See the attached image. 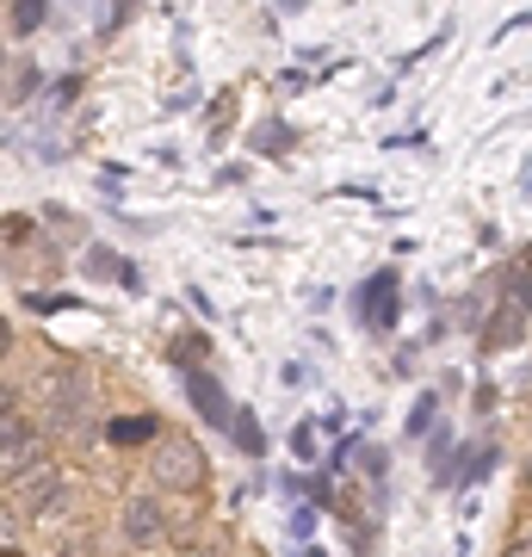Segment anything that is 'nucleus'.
I'll use <instances>...</instances> for the list:
<instances>
[{
	"instance_id": "obj_8",
	"label": "nucleus",
	"mask_w": 532,
	"mask_h": 557,
	"mask_svg": "<svg viewBox=\"0 0 532 557\" xmlns=\"http://www.w3.org/2000/svg\"><path fill=\"white\" fill-rule=\"evenodd\" d=\"M502 557H532V539H514V545H508Z\"/></svg>"
},
{
	"instance_id": "obj_6",
	"label": "nucleus",
	"mask_w": 532,
	"mask_h": 557,
	"mask_svg": "<svg viewBox=\"0 0 532 557\" xmlns=\"http://www.w3.org/2000/svg\"><path fill=\"white\" fill-rule=\"evenodd\" d=\"M7 25H13V32H38V25H44V7H38V0H20V7L7 13Z\"/></svg>"
},
{
	"instance_id": "obj_5",
	"label": "nucleus",
	"mask_w": 532,
	"mask_h": 557,
	"mask_svg": "<svg viewBox=\"0 0 532 557\" xmlns=\"http://www.w3.org/2000/svg\"><path fill=\"white\" fill-rule=\"evenodd\" d=\"M193 397H198V409H205L211 421H223V416H230V403L218 397V384L205 379V372H193Z\"/></svg>"
},
{
	"instance_id": "obj_1",
	"label": "nucleus",
	"mask_w": 532,
	"mask_h": 557,
	"mask_svg": "<svg viewBox=\"0 0 532 557\" xmlns=\"http://www.w3.org/2000/svg\"><path fill=\"white\" fill-rule=\"evenodd\" d=\"M149 471H156V483H161V490H174V496H198L205 478H211V465H205V453H198V440H186V434L156 440Z\"/></svg>"
},
{
	"instance_id": "obj_7",
	"label": "nucleus",
	"mask_w": 532,
	"mask_h": 557,
	"mask_svg": "<svg viewBox=\"0 0 532 557\" xmlns=\"http://www.w3.org/2000/svg\"><path fill=\"white\" fill-rule=\"evenodd\" d=\"M112 440H119V446H124V440H156V421H149V416H137V421H112Z\"/></svg>"
},
{
	"instance_id": "obj_9",
	"label": "nucleus",
	"mask_w": 532,
	"mask_h": 557,
	"mask_svg": "<svg viewBox=\"0 0 532 557\" xmlns=\"http://www.w3.org/2000/svg\"><path fill=\"white\" fill-rule=\"evenodd\" d=\"M0 557H20V552H0Z\"/></svg>"
},
{
	"instance_id": "obj_10",
	"label": "nucleus",
	"mask_w": 532,
	"mask_h": 557,
	"mask_svg": "<svg viewBox=\"0 0 532 557\" xmlns=\"http://www.w3.org/2000/svg\"><path fill=\"white\" fill-rule=\"evenodd\" d=\"M527 483H532V465H527Z\"/></svg>"
},
{
	"instance_id": "obj_2",
	"label": "nucleus",
	"mask_w": 532,
	"mask_h": 557,
	"mask_svg": "<svg viewBox=\"0 0 532 557\" xmlns=\"http://www.w3.org/2000/svg\"><path fill=\"white\" fill-rule=\"evenodd\" d=\"M7 496H13V508H50V502H62V471L44 458L20 478H7Z\"/></svg>"
},
{
	"instance_id": "obj_3",
	"label": "nucleus",
	"mask_w": 532,
	"mask_h": 557,
	"mask_svg": "<svg viewBox=\"0 0 532 557\" xmlns=\"http://www.w3.org/2000/svg\"><path fill=\"white\" fill-rule=\"evenodd\" d=\"M124 539H131V545H143V552H149V545H161V539H168V515H161V502H149V496L124 502Z\"/></svg>"
},
{
	"instance_id": "obj_4",
	"label": "nucleus",
	"mask_w": 532,
	"mask_h": 557,
	"mask_svg": "<svg viewBox=\"0 0 532 557\" xmlns=\"http://www.w3.org/2000/svg\"><path fill=\"white\" fill-rule=\"evenodd\" d=\"M0 440H7V478H20V471L44 465L38 440H32V428L20 421V409H7V416H0Z\"/></svg>"
}]
</instances>
